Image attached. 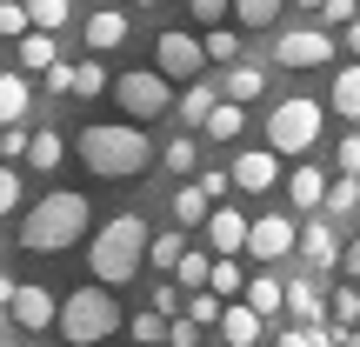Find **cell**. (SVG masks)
Returning a JSON list of instances; mask_svg holds the SVG:
<instances>
[{
  "mask_svg": "<svg viewBox=\"0 0 360 347\" xmlns=\"http://www.w3.org/2000/svg\"><path fill=\"white\" fill-rule=\"evenodd\" d=\"M74 154L101 180H134V174H147V160H154V141H147L134 120H94V127H80Z\"/></svg>",
  "mask_w": 360,
  "mask_h": 347,
  "instance_id": "obj_1",
  "label": "cell"
},
{
  "mask_svg": "<svg viewBox=\"0 0 360 347\" xmlns=\"http://www.w3.org/2000/svg\"><path fill=\"white\" fill-rule=\"evenodd\" d=\"M147 220L141 214H114V220H101L94 227V241H87V274L101 287H120V281H134V274L147 267Z\"/></svg>",
  "mask_w": 360,
  "mask_h": 347,
  "instance_id": "obj_2",
  "label": "cell"
},
{
  "mask_svg": "<svg viewBox=\"0 0 360 347\" xmlns=\"http://www.w3.org/2000/svg\"><path fill=\"white\" fill-rule=\"evenodd\" d=\"M80 234H87V194H74V187L40 194L20 214V247L27 254H67Z\"/></svg>",
  "mask_w": 360,
  "mask_h": 347,
  "instance_id": "obj_3",
  "label": "cell"
},
{
  "mask_svg": "<svg viewBox=\"0 0 360 347\" xmlns=\"http://www.w3.org/2000/svg\"><path fill=\"white\" fill-rule=\"evenodd\" d=\"M53 327H60L67 347H101L120 327V301L107 294L101 281H94V287H74V294L60 301V314H53Z\"/></svg>",
  "mask_w": 360,
  "mask_h": 347,
  "instance_id": "obj_4",
  "label": "cell"
},
{
  "mask_svg": "<svg viewBox=\"0 0 360 347\" xmlns=\"http://www.w3.org/2000/svg\"><path fill=\"white\" fill-rule=\"evenodd\" d=\"M321 127H327V107H321V101H307V94L274 101V114H267V147H274V154L307 160L314 141H321Z\"/></svg>",
  "mask_w": 360,
  "mask_h": 347,
  "instance_id": "obj_5",
  "label": "cell"
},
{
  "mask_svg": "<svg viewBox=\"0 0 360 347\" xmlns=\"http://www.w3.org/2000/svg\"><path fill=\"white\" fill-rule=\"evenodd\" d=\"M120 101V114L134 120V127H147V120H160L174 107V80L160 74V67H134V74H114V87H107Z\"/></svg>",
  "mask_w": 360,
  "mask_h": 347,
  "instance_id": "obj_6",
  "label": "cell"
},
{
  "mask_svg": "<svg viewBox=\"0 0 360 347\" xmlns=\"http://www.w3.org/2000/svg\"><path fill=\"white\" fill-rule=\"evenodd\" d=\"M334 61V34L327 27H281L274 34V67H327Z\"/></svg>",
  "mask_w": 360,
  "mask_h": 347,
  "instance_id": "obj_7",
  "label": "cell"
},
{
  "mask_svg": "<svg viewBox=\"0 0 360 347\" xmlns=\"http://www.w3.org/2000/svg\"><path fill=\"white\" fill-rule=\"evenodd\" d=\"M294 241H300V220H287V214H260V220H247V247H240V254L260 260V267H274V260L294 254Z\"/></svg>",
  "mask_w": 360,
  "mask_h": 347,
  "instance_id": "obj_8",
  "label": "cell"
},
{
  "mask_svg": "<svg viewBox=\"0 0 360 347\" xmlns=\"http://www.w3.org/2000/svg\"><path fill=\"white\" fill-rule=\"evenodd\" d=\"M154 67H160L167 80H200V67H207L200 34H187V27H167V34L154 40Z\"/></svg>",
  "mask_w": 360,
  "mask_h": 347,
  "instance_id": "obj_9",
  "label": "cell"
},
{
  "mask_svg": "<svg viewBox=\"0 0 360 347\" xmlns=\"http://www.w3.org/2000/svg\"><path fill=\"white\" fill-rule=\"evenodd\" d=\"M233 187L240 194H267V187H281V154L274 147H247V154H233Z\"/></svg>",
  "mask_w": 360,
  "mask_h": 347,
  "instance_id": "obj_10",
  "label": "cell"
},
{
  "mask_svg": "<svg viewBox=\"0 0 360 347\" xmlns=\"http://www.w3.org/2000/svg\"><path fill=\"white\" fill-rule=\"evenodd\" d=\"M7 314L27 327V334H40V327H53V314H60V301H53V287H40V281H27V287H13V301H7Z\"/></svg>",
  "mask_w": 360,
  "mask_h": 347,
  "instance_id": "obj_11",
  "label": "cell"
},
{
  "mask_svg": "<svg viewBox=\"0 0 360 347\" xmlns=\"http://www.w3.org/2000/svg\"><path fill=\"white\" fill-rule=\"evenodd\" d=\"M300 260H307V267H340V234H334V220L327 214H314L307 227H300Z\"/></svg>",
  "mask_w": 360,
  "mask_h": 347,
  "instance_id": "obj_12",
  "label": "cell"
},
{
  "mask_svg": "<svg viewBox=\"0 0 360 347\" xmlns=\"http://www.w3.org/2000/svg\"><path fill=\"white\" fill-rule=\"evenodd\" d=\"M260 334H267V321H260L247 301H227V308H220V341L227 347H260Z\"/></svg>",
  "mask_w": 360,
  "mask_h": 347,
  "instance_id": "obj_13",
  "label": "cell"
},
{
  "mask_svg": "<svg viewBox=\"0 0 360 347\" xmlns=\"http://www.w3.org/2000/svg\"><path fill=\"white\" fill-rule=\"evenodd\" d=\"M260 94H267V67L260 61H233L227 74H220V101H260Z\"/></svg>",
  "mask_w": 360,
  "mask_h": 347,
  "instance_id": "obj_14",
  "label": "cell"
},
{
  "mask_svg": "<svg viewBox=\"0 0 360 347\" xmlns=\"http://www.w3.org/2000/svg\"><path fill=\"white\" fill-rule=\"evenodd\" d=\"M207 247H214V254H240L247 247V214L240 207H214V214H207Z\"/></svg>",
  "mask_w": 360,
  "mask_h": 347,
  "instance_id": "obj_15",
  "label": "cell"
},
{
  "mask_svg": "<svg viewBox=\"0 0 360 347\" xmlns=\"http://www.w3.org/2000/svg\"><path fill=\"white\" fill-rule=\"evenodd\" d=\"M287 201H294L300 214H321V201H327V174L314 168V160H294V174H287Z\"/></svg>",
  "mask_w": 360,
  "mask_h": 347,
  "instance_id": "obj_16",
  "label": "cell"
},
{
  "mask_svg": "<svg viewBox=\"0 0 360 347\" xmlns=\"http://www.w3.org/2000/svg\"><path fill=\"white\" fill-rule=\"evenodd\" d=\"M287 314H294V327H321V321H327V294L307 281V274L287 281Z\"/></svg>",
  "mask_w": 360,
  "mask_h": 347,
  "instance_id": "obj_17",
  "label": "cell"
},
{
  "mask_svg": "<svg viewBox=\"0 0 360 347\" xmlns=\"http://www.w3.org/2000/svg\"><path fill=\"white\" fill-rule=\"evenodd\" d=\"M13 61H20V74L34 80V74H47V67L60 61V47H53V34H40V27H27V34L13 40Z\"/></svg>",
  "mask_w": 360,
  "mask_h": 347,
  "instance_id": "obj_18",
  "label": "cell"
},
{
  "mask_svg": "<svg viewBox=\"0 0 360 347\" xmlns=\"http://www.w3.org/2000/svg\"><path fill=\"white\" fill-rule=\"evenodd\" d=\"M214 101H220V87H214V80H187V94H174L180 127H187V134H200V120L214 114Z\"/></svg>",
  "mask_w": 360,
  "mask_h": 347,
  "instance_id": "obj_19",
  "label": "cell"
},
{
  "mask_svg": "<svg viewBox=\"0 0 360 347\" xmlns=\"http://www.w3.org/2000/svg\"><path fill=\"white\" fill-rule=\"evenodd\" d=\"M240 301H247V308H254V314H260V321H267V314H287V281H274V274H267V267H260V274H254V281H247V287H240Z\"/></svg>",
  "mask_w": 360,
  "mask_h": 347,
  "instance_id": "obj_20",
  "label": "cell"
},
{
  "mask_svg": "<svg viewBox=\"0 0 360 347\" xmlns=\"http://www.w3.org/2000/svg\"><path fill=\"white\" fill-rule=\"evenodd\" d=\"M34 107V80L27 74H0V127H20Z\"/></svg>",
  "mask_w": 360,
  "mask_h": 347,
  "instance_id": "obj_21",
  "label": "cell"
},
{
  "mask_svg": "<svg viewBox=\"0 0 360 347\" xmlns=\"http://www.w3.org/2000/svg\"><path fill=\"white\" fill-rule=\"evenodd\" d=\"M87 53H107V47H120L127 40V13H114V7H101V13H87Z\"/></svg>",
  "mask_w": 360,
  "mask_h": 347,
  "instance_id": "obj_22",
  "label": "cell"
},
{
  "mask_svg": "<svg viewBox=\"0 0 360 347\" xmlns=\"http://www.w3.org/2000/svg\"><path fill=\"white\" fill-rule=\"evenodd\" d=\"M327 107H334L340 120H360V61L334 74V87H327Z\"/></svg>",
  "mask_w": 360,
  "mask_h": 347,
  "instance_id": "obj_23",
  "label": "cell"
},
{
  "mask_svg": "<svg viewBox=\"0 0 360 347\" xmlns=\"http://www.w3.org/2000/svg\"><path fill=\"white\" fill-rule=\"evenodd\" d=\"M240 287H247V274H240V254H214V267H207V294H220V301H240Z\"/></svg>",
  "mask_w": 360,
  "mask_h": 347,
  "instance_id": "obj_24",
  "label": "cell"
},
{
  "mask_svg": "<svg viewBox=\"0 0 360 347\" xmlns=\"http://www.w3.org/2000/svg\"><path fill=\"white\" fill-rule=\"evenodd\" d=\"M207 214H214L207 187H200V180H187V187L174 194V220H180V227H207Z\"/></svg>",
  "mask_w": 360,
  "mask_h": 347,
  "instance_id": "obj_25",
  "label": "cell"
},
{
  "mask_svg": "<svg viewBox=\"0 0 360 347\" xmlns=\"http://www.w3.org/2000/svg\"><path fill=\"white\" fill-rule=\"evenodd\" d=\"M240 127H247V107H240V101H214V114L200 120V134H207V141H233Z\"/></svg>",
  "mask_w": 360,
  "mask_h": 347,
  "instance_id": "obj_26",
  "label": "cell"
},
{
  "mask_svg": "<svg viewBox=\"0 0 360 347\" xmlns=\"http://www.w3.org/2000/svg\"><path fill=\"white\" fill-rule=\"evenodd\" d=\"M27 160H34V174H53L67 160V141L53 127H34V141H27Z\"/></svg>",
  "mask_w": 360,
  "mask_h": 347,
  "instance_id": "obj_27",
  "label": "cell"
},
{
  "mask_svg": "<svg viewBox=\"0 0 360 347\" xmlns=\"http://www.w3.org/2000/svg\"><path fill=\"white\" fill-rule=\"evenodd\" d=\"M321 214H327V220H347V214H360V180H354V174L327 180V201H321Z\"/></svg>",
  "mask_w": 360,
  "mask_h": 347,
  "instance_id": "obj_28",
  "label": "cell"
},
{
  "mask_svg": "<svg viewBox=\"0 0 360 347\" xmlns=\"http://www.w3.org/2000/svg\"><path fill=\"white\" fill-rule=\"evenodd\" d=\"M207 267H214V254L187 247V254H180V267H174V287H180V294H200V287H207Z\"/></svg>",
  "mask_w": 360,
  "mask_h": 347,
  "instance_id": "obj_29",
  "label": "cell"
},
{
  "mask_svg": "<svg viewBox=\"0 0 360 347\" xmlns=\"http://www.w3.org/2000/svg\"><path fill=\"white\" fill-rule=\"evenodd\" d=\"M27 20H34L40 34H60V27L74 20V0H27Z\"/></svg>",
  "mask_w": 360,
  "mask_h": 347,
  "instance_id": "obj_30",
  "label": "cell"
},
{
  "mask_svg": "<svg viewBox=\"0 0 360 347\" xmlns=\"http://www.w3.org/2000/svg\"><path fill=\"white\" fill-rule=\"evenodd\" d=\"M327 321H334V327H360V281H347V287L327 294Z\"/></svg>",
  "mask_w": 360,
  "mask_h": 347,
  "instance_id": "obj_31",
  "label": "cell"
},
{
  "mask_svg": "<svg viewBox=\"0 0 360 347\" xmlns=\"http://www.w3.org/2000/svg\"><path fill=\"white\" fill-rule=\"evenodd\" d=\"M200 47H207V61H214V67H233V61H240V34H233V27H207Z\"/></svg>",
  "mask_w": 360,
  "mask_h": 347,
  "instance_id": "obj_32",
  "label": "cell"
},
{
  "mask_svg": "<svg viewBox=\"0 0 360 347\" xmlns=\"http://www.w3.org/2000/svg\"><path fill=\"white\" fill-rule=\"evenodd\" d=\"M180 254H187V234H154L147 241V267H160V274H174Z\"/></svg>",
  "mask_w": 360,
  "mask_h": 347,
  "instance_id": "obj_33",
  "label": "cell"
},
{
  "mask_svg": "<svg viewBox=\"0 0 360 347\" xmlns=\"http://www.w3.org/2000/svg\"><path fill=\"white\" fill-rule=\"evenodd\" d=\"M287 13V0H233V20L240 27H274Z\"/></svg>",
  "mask_w": 360,
  "mask_h": 347,
  "instance_id": "obj_34",
  "label": "cell"
},
{
  "mask_svg": "<svg viewBox=\"0 0 360 347\" xmlns=\"http://www.w3.org/2000/svg\"><path fill=\"white\" fill-rule=\"evenodd\" d=\"M107 87H114V74H107L101 61H80L74 67V94H80V101H94V94H107Z\"/></svg>",
  "mask_w": 360,
  "mask_h": 347,
  "instance_id": "obj_35",
  "label": "cell"
},
{
  "mask_svg": "<svg viewBox=\"0 0 360 347\" xmlns=\"http://www.w3.org/2000/svg\"><path fill=\"white\" fill-rule=\"evenodd\" d=\"M127 334L141 341V347H167V314H154V308H147V314H134V321H127Z\"/></svg>",
  "mask_w": 360,
  "mask_h": 347,
  "instance_id": "obj_36",
  "label": "cell"
},
{
  "mask_svg": "<svg viewBox=\"0 0 360 347\" xmlns=\"http://www.w3.org/2000/svg\"><path fill=\"white\" fill-rule=\"evenodd\" d=\"M220 308H227V301L207 294V287H200V294H187V321L193 327H220Z\"/></svg>",
  "mask_w": 360,
  "mask_h": 347,
  "instance_id": "obj_37",
  "label": "cell"
},
{
  "mask_svg": "<svg viewBox=\"0 0 360 347\" xmlns=\"http://www.w3.org/2000/svg\"><path fill=\"white\" fill-rule=\"evenodd\" d=\"M160 160H167L174 174H193V160H200V154H193V134H174V141L160 147Z\"/></svg>",
  "mask_w": 360,
  "mask_h": 347,
  "instance_id": "obj_38",
  "label": "cell"
},
{
  "mask_svg": "<svg viewBox=\"0 0 360 347\" xmlns=\"http://www.w3.org/2000/svg\"><path fill=\"white\" fill-rule=\"evenodd\" d=\"M0 214H20V168L0 160Z\"/></svg>",
  "mask_w": 360,
  "mask_h": 347,
  "instance_id": "obj_39",
  "label": "cell"
},
{
  "mask_svg": "<svg viewBox=\"0 0 360 347\" xmlns=\"http://www.w3.org/2000/svg\"><path fill=\"white\" fill-rule=\"evenodd\" d=\"M27 27H34V20H27V0H0V34H7V40H20Z\"/></svg>",
  "mask_w": 360,
  "mask_h": 347,
  "instance_id": "obj_40",
  "label": "cell"
},
{
  "mask_svg": "<svg viewBox=\"0 0 360 347\" xmlns=\"http://www.w3.org/2000/svg\"><path fill=\"white\" fill-rule=\"evenodd\" d=\"M187 13L200 27H227V13H233V0H187Z\"/></svg>",
  "mask_w": 360,
  "mask_h": 347,
  "instance_id": "obj_41",
  "label": "cell"
},
{
  "mask_svg": "<svg viewBox=\"0 0 360 347\" xmlns=\"http://www.w3.org/2000/svg\"><path fill=\"white\" fill-rule=\"evenodd\" d=\"M334 168L360 180V134H340V147H334Z\"/></svg>",
  "mask_w": 360,
  "mask_h": 347,
  "instance_id": "obj_42",
  "label": "cell"
},
{
  "mask_svg": "<svg viewBox=\"0 0 360 347\" xmlns=\"http://www.w3.org/2000/svg\"><path fill=\"white\" fill-rule=\"evenodd\" d=\"M40 87L47 94H74V61H53L47 74H40Z\"/></svg>",
  "mask_w": 360,
  "mask_h": 347,
  "instance_id": "obj_43",
  "label": "cell"
},
{
  "mask_svg": "<svg viewBox=\"0 0 360 347\" xmlns=\"http://www.w3.org/2000/svg\"><path fill=\"white\" fill-rule=\"evenodd\" d=\"M180 308H187V294H180L174 281H160V287H154V314H167V321H174Z\"/></svg>",
  "mask_w": 360,
  "mask_h": 347,
  "instance_id": "obj_44",
  "label": "cell"
},
{
  "mask_svg": "<svg viewBox=\"0 0 360 347\" xmlns=\"http://www.w3.org/2000/svg\"><path fill=\"white\" fill-rule=\"evenodd\" d=\"M167 347H200V327H193L187 314H174L167 321Z\"/></svg>",
  "mask_w": 360,
  "mask_h": 347,
  "instance_id": "obj_45",
  "label": "cell"
},
{
  "mask_svg": "<svg viewBox=\"0 0 360 347\" xmlns=\"http://www.w3.org/2000/svg\"><path fill=\"white\" fill-rule=\"evenodd\" d=\"M27 141H34L27 127H0V154L7 160H27Z\"/></svg>",
  "mask_w": 360,
  "mask_h": 347,
  "instance_id": "obj_46",
  "label": "cell"
},
{
  "mask_svg": "<svg viewBox=\"0 0 360 347\" xmlns=\"http://www.w3.org/2000/svg\"><path fill=\"white\" fill-rule=\"evenodd\" d=\"M321 20H327V27H354L360 13H354V0H327V7H321Z\"/></svg>",
  "mask_w": 360,
  "mask_h": 347,
  "instance_id": "obj_47",
  "label": "cell"
},
{
  "mask_svg": "<svg viewBox=\"0 0 360 347\" xmlns=\"http://www.w3.org/2000/svg\"><path fill=\"white\" fill-rule=\"evenodd\" d=\"M200 187H207V201H220V194H233V174H220V168H207V174H200Z\"/></svg>",
  "mask_w": 360,
  "mask_h": 347,
  "instance_id": "obj_48",
  "label": "cell"
},
{
  "mask_svg": "<svg viewBox=\"0 0 360 347\" xmlns=\"http://www.w3.org/2000/svg\"><path fill=\"white\" fill-rule=\"evenodd\" d=\"M340 274H347V281H360V234L340 247Z\"/></svg>",
  "mask_w": 360,
  "mask_h": 347,
  "instance_id": "obj_49",
  "label": "cell"
},
{
  "mask_svg": "<svg viewBox=\"0 0 360 347\" xmlns=\"http://www.w3.org/2000/svg\"><path fill=\"white\" fill-rule=\"evenodd\" d=\"M334 347H360V327H334Z\"/></svg>",
  "mask_w": 360,
  "mask_h": 347,
  "instance_id": "obj_50",
  "label": "cell"
},
{
  "mask_svg": "<svg viewBox=\"0 0 360 347\" xmlns=\"http://www.w3.org/2000/svg\"><path fill=\"white\" fill-rule=\"evenodd\" d=\"M13 287H20V281H7V274H0V308H7V301H13Z\"/></svg>",
  "mask_w": 360,
  "mask_h": 347,
  "instance_id": "obj_51",
  "label": "cell"
},
{
  "mask_svg": "<svg viewBox=\"0 0 360 347\" xmlns=\"http://www.w3.org/2000/svg\"><path fill=\"white\" fill-rule=\"evenodd\" d=\"M347 47H354V61H360V20H354V27H347Z\"/></svg>",
  "mask_w": 360,
  "mask_h": 347,
  "instance_id": "obj_52",
  "label": "cell"
},
{
  "mask_svg": "<svg viewBox=\"0 0 360 347\" xmlns=\"http://www.w3.org/2000/svg\"><path fill=\"white\" fill-rule=\"evenodd\" d=\"M300 7H307V13H321V7H327V0H300Z\"/></svg>",
  "mask_w": 360,
  "mask_h": 347,
  "instance_id": "obj_53",
  "label": "cell"
},
{
  "mask_svg": "<svg viewBox=\"0 0 360 347\" xmlns=\"http://www.w3.org/2000/svg\"><path fill=\"white\" fill-rule=\"evenodd\" d=\"M27 347H47V341H34V334H27Z\"/></svg>",
  "mask_w": 360,
  "mask_h": 347,
  "instance_id": "obj_54",
  "label": "cell"
},
{
  "mask_svg": "<svg viewBox=\"0 0 360 347\" xmlns=\"http://www.w3.org/2000/svg\"><path fill=\"white\" fill-rule=\"evenodd\" d=\"M134 7H154V0H134Z\"/></svg>",
  "mask_w": 360,
  "mask_h": 347,
  "instance_id": "obj_55",
  "label": "cell"
},
{
  "mask_svg": "<svg viewBox=\"0 0 360 347\" xmlns=\"http://www.w3.org/2000/svg\"><path fill=\"white\" fill-rule=\"evenodd\" d=\"M180 7H187V0H180Z\"/></svg>",
  "mask_w": 360,
  "mask_h": 347,
  "instance_id": "obj_56",
  "label": "cell"
}]
</instances>
